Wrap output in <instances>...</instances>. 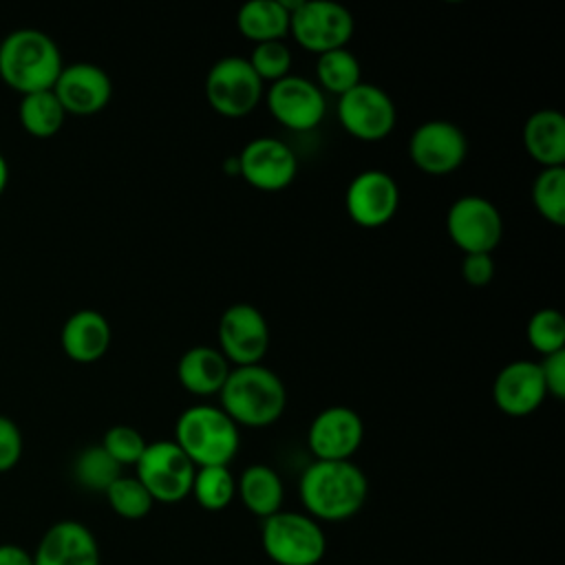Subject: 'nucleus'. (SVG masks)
<instances>
[{"label":"nucleus","instance_id":"obj_1","mask_svg":"<svg viewBox=\"0 0 565 565\" xmlns=\"http://www.w3.org/2000/svg\"><path fill=\"white\" fill-rule=\"evenodd\" d=\"M298 494L305 512L327 523L355 516L369 497V479L358 463L347 461H311L298 481Z\"/></svg>","mask_w":565,"mask_h":565},{"label":"nucleus","instance_id":"obj_2","mask_svg":"<svg viewBox=\"0 0 565 565\" xmlns=\"http://www.w3.org/2000/svg\"><path fill=\"white\" fill-rule=\"evenodd\" d=\"M218 399L236 426L265 428L285 413L287 388L278 373L263 364L232 366Z\"/></svg>","mask_w":565,"mask_h":565},{"label":"nucleus","instance_id":"obj_3","mask_svg":"<svg viewBox=\"0 0 565 565\" xmlns=\"http://www.w3.org/2000/svg\"><path fill=\"white\" fill-rule=\"evenodd\" d=\"M62 68L60 46L40 29H15L0 42V79L20 97L51 90Z\"/></svg>","mask_w":565,"mask_h":565},{"label":"nucleus","instance_id":"obj_4","mask_svg":"<svg viewBox=\"0 0 565 565\" xmlns=\"http://www.w3.org/2000/svg\"><path fill=\"white\" fill-rule=\"evenodd\" d=\"M172 441L194 468L230 466L238 452L241 433L221 406L196 404L177 417Z\"/></svg>","mask_w":565,"mask_h":565},{"label":"nucleus","instance_id":"obj_5","mask_svg":"<svg viewBox=\"0 0 565 565\" xmlns=\"http://www.w3.org/2000/svg\"><path fill=\"white\" fill-rule=\"evenodd\" d=\"M260 545L276 565H318L327 554L322 525L307 512L280 510L263 519Z\"/></svg>","mask_w":565,"mask_h":565},{"label":"nucleus","instance_id":"obj_6","mask_svg":"<svg viewBox=\"0 0 565 565\" xmlns=\"http://www.w3.org/2000/svg\"><path fill=\"white\" fill-rule=\"evenodd\" d=\"M203 93L214 113L238 119L249 115L260 104L265 88L247 57L227 55L210 66L203 82Z\"/></svg>","mask_w":565,"mask_h":565},{"label":"nucleus","instance_id":"obj_7","mask_svg":"<svg viewBox=\"0 0 565 565\" xmlns=\"http://www.w3.org/2000/svg\"><path fill=\"white\" fill-rule=\"evenodd\" d=\"M194 463L172 439L150 441L135 463V477L154 503H179L190 497Z\"/></svg>","mask_w":565,"mask_h":565},{"label":"nucleus","instance_id":"obj_8","mask_svg":"<svg viewBox=\"0 0 565 565\" xmlns=\"http://www.w3.org/2000/svg\"><path fill=\"white\" fill-rule=\"evenodd\" d=\"M353 31V13L333 0H300L298 9L289 13L291 38L316 55L344 49Z\"/></svg>","mask_w":565,"mask_h":565},{"label":"nucleus","instance_id":"obj_9","mask_svg":"<svg viewBox=\"0 0 565 565\" xmlns=\"http://www.w3.org/2000/svg\"><path fill=\"white\" fill-rule=\"evenodd\" d=\"M446 230L463 254H492L503 236V218L490 199L463 194L450 203Z\"/></svg>","mask_w":565,"mask_h":565},{"label":"nucleus","instance_id":"obj_10","mask_svg":"<svg viewBox=\"0 0 565 565\" xmlns=\"http://www.w3.org/2000/svg\"><path fill=\"white\" fill-rule=\"evenodd\" d=\"M340 126L360 141H380L388 137L397 124V110L391 95L375 86L360 82L338 97Z\"/></svg>","mask_w":565,"mask_h":565},{"label":"nucleus","instance_id":"obj_11","mask_svg":"<svg viewBox=\"0 0 565 565\" xmlns=\"http://www.w3.org/2000/svg\"><path fill=\"white\" fill-rule=\"evenodd\" d=\"M230 366L260 364L269 349V324L260 309L247 302L230 305L218 318V347Z\"/></svg>","mask_w":565,"mask_h":565},{"label":"nucleus","instance_id":"obj_12","mask_svg":"<svg viewBox=\"0 0 565 565\" xmlns=\"http://www.w3.org/2000/svg\"><path fill=\"white\" fill-rule=\"evenodd\" d=\"M468 154L463 130L448 119L422 121L408 139V157L426 174L441 177L455 172Z\"/></svg>","mask_w":565,"mask_h":565},{"label":"nucleus","instance_id":"obj_13","mask_svg":"<svg viewBox=\"0 0 565 565\" xmlns=\"http://www.w3.org/2000/svg\"><path fill=\"white\" fill-rule=\"evenodd\" d=\"M265 104L271 117L294 132L313 130L327 113L324 95L318 84L291 73L269 84L265 93Z\"/></svg>","mask_w":565,"mask_h":565},{"label":"nucleus","instance_id":"obj_14","mask_svg":"<svg viewBox=\"0 0 565 565\" xmlns=\"http://www.w3.org/2000/svg\"><path fill=\"white\" fill-rule=\"evenodd\" d=\"M236 159L238 177L263 192L285 190L298 174L296 152L276 137L249 139Z\"/></svg>","mask_w":565,"mask_h":565},{"label":"nucleus","instance_id":"obj_15","mask_svg":"<svg viewBox=\"0 0 565 565\" xmlns=\"http://www.w3.org/2000/svg\"><path fill=\"white\" fill-rule=\"evenodd\" d=\"M399 207V188L393 174L384 170L358 172L344 192V210L349 218L366 230L386 225Z\"/></svg>","mask_w":565,"mask_h":565},{"label":"nucleus","instance_id":"obj_16","mask_svg":"<svg viewBox=\"0 0 565 565\" xmlns=\"http://www.w3.org/2000/svg\"><path fill=\"white\" fill-rule=\"evenodd\" d=\"M364 439L362 417L342 404L322 408L307 428V446L320 461L351 459Z\"/></svg>","mask_w":565,"mask_h":565},{"label":"nucleus","instance_id":"obj_17","mask_svg":"<svg viewBox=\"0 0 565 565\" xmlns=\"http://www.w3.org/2000/svg\"><path fill=\"white\" fill-rule=\"evenodd\" d=\"M66 115L88 117L104 110L113 97V82L108 73L90 62L64 64L53 88Z\"/></svg>","mask_w":565,"mask_h":565},{"label":"nucleus","instance_id":"obj_18","mask_svg":"<svg viewBox=\"0 0 565 565\" xmlns=\"http://www.w3.org/2000/svg\"><path fill=\"white\" fill-rule=\"evenodd\" d=\"M33 565H102L99 543L84 523L62 519L42 534Z\"/></svg>","mask_w":565,"mask_h":565},{"label":"nucleus","instance_id":"obj_19","mask_svg":"<svg viewBox=\"0 0 565 565\" xmlns=\"http://www.w3.org/2000/svg\"><path fill=\"white\" fill-rule=\"evenodd\" d=\"M547 397L539 362L514 360L508 362L492 382L494 406L510 417H525L534 413Z\"/></svg>","mask_w":565,"mask_h":565},{"label":"nucleus","instance_id":"obj_20","mask_svg":"<svg viewBox=\"0 0 565 565\" xmlns=\"http://www.w3.org/2000/svg\"><path fill=\"white\" fill-rule=\"evenodd\" d=\"M110 340V322L95 309H79L71 313L60 331L62 351L77 364H93L102 360L108 353Z\"/></svg>","mask_w":565,"mask_h":565},{"label":"nucleus","instance_id":"obj_21","mask_svg":"<svg viewBox=\"0 0 565 565\" xmlns=\"http://www.w3.org/2000/svg\"><path fill=\"white\" fill-rule=\"evenodd\" d=\"M230 369V362L216 347L196 344L181 353L177 362V380L190 395L210 397L221 393Z\"/></svg>","mask_w":565,"mask_h":565},{"label":"nucleus","instance_id":"obj_22","mask_svg":"<svg viewBox=\"0 0 565 565\" xmlns=\"http://www.w3.org/2000/svg\"><path fill=\"white\" fill-rule=\"evenodd\" d=\"M523 148L541 168H565V117L556 108H541L523 124Z\"/></svg>","mask_w":565,"mask_h":565},{"label":"nucleus","instance_id":"obj_23","mask_svg":"<svg viewBox=\"0 0 565 565\" xmlns=\"http://www.w3.org/2000/svg\"><path fill=\"white\" fill-rule=\"evenodd\" d=\"M236 497L254 516L267 519L282 510L285 486L271 466L252 463L236 479Z\"/></svg>","mask_w":565,"mask_h":565},{"label":"nucleus","instance_id":"obj_24","mask_svg":"<svg viewBox=\"0 0 565 565\" xmlns=\"http://www.w3.org/2000/svg\"><path fill=\"white\" fill-rule=\"evenodd\" d=\"M238 33L254 42H276L289 33V11L280 0H249L236 13Z\"/></svg>","mask_w":565,"mask_h":565},{"label":"nucleus","instance_id":"obj_25","mask_svg":"<svg viewBox=\"0 0 565 565\" xmlns=\"http://www.w3.org/2000/svg\"><path fill=\"white\" fill-rule=\"evenodd\" d=\"M64 119H66V113L53 90H40V93H29L20 97L18 121L22 130L29 132L31 137L49 139L57 135L64 126Z\"/></svg>","mask_w":565,"mask_h":565},{"label":"nucleus","instance_id":"obj_26","mask_svg":"<svg viewBox=\"0 0 565 565\" xmlns=\"http://www.w3.org/2000/svg\"><path fill=\"white\" fill-rule=\"evenodd\" d=\"M316 79L320 90L340 97L362 82L360 60L347 46L320 53L316 60Z\"/></svg>","mask_w":565,"mask_h":565},{"label":"nucleus","instance_id":"obj_27","mask_svg":"<svg viewBox=\"0 0 565 565\" xmlns=\"http://www.w3.org/2000/svg\"><path fill=\"white\" fill-rule=\"evenodd\" d=\"M190 494L207 512L225 510L236 497V477L230 466H203L194 470Z\"/></svg>","mask_w":565,"mask_h":565},{"label":"nucleus","instance_id":"obj_28","mask_svg":"<svg viewBox=\"0 0 565 565\" xmlns=\"http://www.w3.org/2000/svg\"><path fill=\"white\" fill-rule=\"evenodd\" d=\"M75 481L90 492H106L121 477V466L97 444L84 448L73 461Z\"/></svg>","mask_w":565,"mask_h":565},{"label":"nucleus","instance_id":"obj_29","mask_svg":"<svg viewBox=\"0 0 565 565\" xmlns=\"http://www.w3.org/2000/svg\"><path fill=\"white\" fill-rule=\"evenodd\" d=\"M532 203L547 223H565V168H541L532 183Z\"/></svg>","mask_w":565,"mask_h":565},{"label":"nucleus","instance_id":"obj_30","mask_svg":"<svg viewBox=\"0 0 565 565\" xmlns=\"http://www.w3.org/2000/svg\"><path fill=\"white\" fill-rule=\"evenodd\" d=\"M110 510L128 521H139L150 514L154 501L150 492L141 486L137 477H126L121 475L119 479L113 481V486L104 492Z\"/></svg>","mask_w":565,"mask_h":565},{"label":"nucleus","instance_id":"obj_31","mask_svg":"<svg viewBox=\"0 0 565 565\" xmlns=\"http://www.w3.org/2000/svg\"><path fill=\"white\" fill-rule=\"evenodd\" d=\"M525 338H527V344L541 355L563 351L565 349V318H563V313L558 309H552V307H543V309L534 311L527 320Z\"/></svg>","mask_w":565,"mask_h":565},{"label":"nucleus","instance_id":"obj_32","mask_svg":"<svg viewBox=\"0 0 565 565\" xmlns=\"http://www.w3.org/2000/svg\"><path fill=\"white\" fill-rule=\"evenodd\" d=\"M249 66L254 68V73L258 75V79L265 84H274L282 77L289 75L291 71V51L282 40L276 42H263V44H254L249 57H247Z\"/></svg>","mask_w":565,"mask_h":565},{"label":"nucleus","instance_id":"obj_33","mask_svg":"<svg viewBox=\"0 0 565 565\" xmlns=\"http://www.w3.org/2000/svg\"><path fill=\"white\" fill-rule=\"evenodd\" d=\"M99 446L124 468V466H135L139 461L148 441L135 426L115 424L104 433Z\"/></svg>","mask_w":565,"mask_h":565},{"label":"nucleus","instance_id":"obj_34","mask_svg":"<svg viewBox=\"0 0 565 565\" xmlns=\"http://www.w3.org/2000/svg\"><path fill=\"white\" fill-rule=\"evenodd\" d=\"M22 450L24 439L18 424L11 417L0 415V475L18 466V461L22 459Z\"/></svg>","mask_w":565,"mask_h":565},{"label":"nucleus","instance_id":"obj_35","mask_svg":"<svg viewBox=\"0 0 565 565\" xmlns=\"http://www.w3.org/2000/svg\"><path fill=\"white\" fill-rule=\"evenodd\" d=\"M539 369H541L547 395L563 399L565 397V349L543 355V360L539 362Z\"/></svg>","mask_w":565,"mask_h":565},{"label":"nucleus","instance_id":"obj_36","mask_svg":"<svg viewBox=\"0 0 565 565\" xmlns=\"http://www.w3.org/2000/svg\"><path fill=\"white\" fill-rule=\"evenodd\" d=\"M461 276L470 287H486L494 278L492 254H463Z\"/></svg>","mask_w":565,"mask_h":565},{"label":"nucleus","instance_id":"obj_37","mask_svg":"<svg viewBox=\"0 0 565 565\" xmlns=\"http://www.w3.org/2000/svg\"><path fill=\"white\" fill-rule=\"evenodd\" d=\"M0 565H33V554L15 543H0Z\"/></svg>","mask_w":565,"mask_h":565},{"label":"nucleus","instance_id":"obj_38","mask_svg":"<svg viewBox=\"0 0 565 565\" xmlns=\"http://www.w3.org/2000/svg\"><path fill=\"white\" fill-rule=\"evenodd\" d=\"M7 183H9V163H7L4 154L0 152V196H2V192L7 188Z\"/></svg>","mask_w":565,"mask_h":565}]
</instances>
